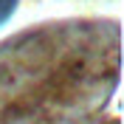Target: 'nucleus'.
I'll list each match as a JSON object with an SVG mask.
<instances>
[{"label":"nucleus","mask_w":124,"mask_h":124,"mask_svg":"<svg viewBox=\"0 0 124 124\" xmlns=\"http://www.w3.org/2000/svg\"><path fill=\"white\" fill-rule=\"evenodd\" d=\"M14 8H17V0H0V25L14 14Z\"/></svg>","instance_id":"f257e3e1"}]
</instances>
